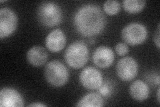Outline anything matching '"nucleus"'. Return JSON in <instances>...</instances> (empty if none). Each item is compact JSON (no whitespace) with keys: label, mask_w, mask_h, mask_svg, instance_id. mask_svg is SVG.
Returning <instances> with one entry per match:
<instances>
[{"label":"nucleus","mask_w":160,"mask_h":107,"mask_svg":"<svg viewBox=\"0 0 160 107\" xmlns=\"http://www.w3.org/2000/svg\"><path fill=\"white\" fill-rule=\"evenodd\" d=\"M89 58V49L83 41H76L70 44L64 55L66 63L75 69L83 67L88 63Z\"/></svg>","instance_id":"nucleus-3"},{"label":"nucleus","mask_w":160,"mask_h":107,"mask_svg":"<svg viewBox=\"0 0 160 107\" xmlns=\"http://www.w3.org/2000/svg\"><path fill=\"white\" fill-rule=\"evenodd\" d=\"M98 89L99 94H101L102 96H105V97H108V96H110L112 94V85L108 83H103Z\"/></svg>","instance_id":"nucleus-17"},{"label":"nucleus","mask_w":160,"mask_h":107,"mask_svg":"<svg viewBox=\"0 0 160 107\" xmlns=\"http://www.w3.org/2000/svg\"><path fill=\"white\" fill-rule=\"evenodd\" d=\"M37 17L39 22L43 26L53 28L62 23V9L56 3L43 2L38 8Z\"/></svg>","instance_id":"nucleus-2"},{"label":"nucleus","mask_w":160,"mask_h":107,"mask_svg":"<svg viewBox=\"0 0 160 107\" xmlns=\"http://www.w3.org/2000/svg\"><path fill=\"white\" fill-rule=\"evenodd\" d=\"M24 99L19 92L12 88H3L0 91V106L23 107Z\"/></svg>","instance_id":"nucleus-9"},{"label":"nucleus","mask_w":160,"mask_h":107,"mask_svg":"<svg viewBox=\"0 0 160 107\" xmlns=\"http://www.w3.org/2000/svg\"><path fill=\"white\" fill-rule=\"evenodd\" d=\"M48 54L43 47L35 45L30 48L27 52V60L28 62L36 67H39L46 63Z\"/></svg>","instance_id":"nucleus-12"},{"label":"nucleus","mask_w":160,"mask_h":107,"mask_svg":"<svg viewBox=\"0 0 160 107\" xmlns=\"http://www.w3.org/2000/svg\"><path fill=\"white\" fill-rule=\"evenodd\" d=\"M116 73L124 82H130L136 77L138 73V64L135 58L131 56L123 57L116 64Z\"/></svg>","instance_id":"nucleus-7"},{"label":"nucleus","mask_w":160,"mask_h":107,"mask_svg":"<svg viewBox=\"0 0 160 107\" xmlns=\"http://www.w3.org/2000/svg\"><path fill=\"white\" fill-rule=\"evenodd\" d=\"M115 54L113 50L106 45L98 47L93 53L92 60L95 65L100 68H107L114 62Z\"/></svg>","instance_id":"nucleus-10"},{"label":"nucleus","mask_w":160,"mask_h":107,"mask_svg":"<svg viewBox=\"0 0 160 107\" xmlns=\"http://www.w3.org/2000/svg\"><path fill=\"white\" fill-rule=\"evenodd\" d=\"M66 36L61 29L57 28L50 32L46 38V46L52 52L62 51L66 44Z\"/></svg>","instance_id":"nucleus-11"},{"label":"nucleus","mask_w":160,"mask_h":107,"mask_svg":"<svg viewBox=\"0 0 160 107\" xmlns=\"http://www.w3.org/2000/svg\"><path fill=\"white\" fill-rule=\"evenodd\" d=\"M78 107H102L104 106L102 96L96 93H91L84 95L76 104Z\"/></svg>","instance_id":"nucleus-14"},{"label":"nucleus","mask_w":160,"mask_h":107,"mask_svg":"<svg viewBox=\"0 0 160 107\" xmlns=\"http://www.w3.org/2000/svg\"><path fill=\"white\" fill-rule=\"evenodd\" d=\"M124 42L130 45L143 44L148 37V29L142 24L132 22L125 26L121 32Z\"/></svg>","instance_id":"nucleus-5"},{"label":"nucleus","mask_w":160,"mask_h":107,"mask_svg":"<svg viewBox=\"0 0 160 107\" xmlns=\"http://www.w3.org/2000/svg\"><path fill=\"white\" fill-rule=\"evenodd\" d=\"M18 24L17 14L12 9L3 8L0 9V38L3 40L16 31Z\"/></svg>","instance_id":"nucleus-6"},{"label":"nucleus","mask_w":160,"mask_h":107,"mask_svg":"<svg viewBox=\"0 0 160 107\" xmlns=\"http://www.w3.org/2000/svg\"><path fill=\"white\" fill-rule=\"evenodd\" d=\"M79 82L85 88L97 90L103 83V78L102 73L97 68L88 66L80 73Z\"/></svg>","instance_id":"nucleus-8"},{"label":"nucleus","mask_w":160,"mask_h":107,"mask_svg":"<svg viewBox=\"0 0 160 107\" xmlns=\"http://www.w3.org/2000/svg\"><path fill=\"white\" fill-rule=\"evenodd\" d=\"M29 106H33V107H43V106H47L46 104H44L43 103H33L30 104Z\"/></svg>","instance_id":"nucleus-20"},{"label":"nucleus","mask_w":160,"mask_h":107,"mask_svg":"<svg viewBox=\"0 0 160 107\" xmlns=\"http://www.w3.org/2000/svg\"><path fill=\"white\" fill-rule=\"evenodd\" d=\"M103 10L109 16L118 14L121 10V5L118 1L115 0H108L103 3Z\"/></svg>","instance_id":"nucleus-16"},{"label":"nucleus","mask_w":160,"mask_h":107,"mask_svg":"<svg viewBox=\"0 0 160 107\" xmlns=\"http://www.w3.org/2000/svg\"><path fill=\"white\" fill-rule=\"evenodd\" d=\"M159 92H160V89L159 88L158 90V93H157V99H158V103L159 104Z\"/></svg>","instance_id":"nucleus-21"},{"label":"nucleus","mask_w":160,"mask_h":107,"mask_svg":"<svg viewBox=\"0 0 160 107\" xmlns=\"http://www.w3.org/2000/svg\"><path fill=\"white\" fill-rule=\"evenodd\" d=\"M159 24H158V29H157V32H156L154 35V38H153V40H154V42L155 44L156 45V46L158 49H159L160 47V43H159V37H160V35H159Z\"/></svg>","instance_id":"nucleus-19"},{"label":"nucleus","mask_w":160,"mask_h":107,"mask_svg":"<svg viewBox=\"0 0 160 107\" xmlns=\"http://www.w3.org/2000/svg\"><path fill=\"white\" fill-rule=\"evenodd\" d=\"M115 50H116V52L118 55L120 56H123L126 55L129 51L128 44L123 42L118 43L116 45Z\"/></svg>","instance_id":"nucleus-18"},{"label":"nucleus","mask_w":160,"mask_h":107,"mask_svg":"<svg viewBox=\"0 0 160 107\" xmlns=\"http://www.w3.org/2000/svg\"><path fill=\"white\" fill-rule=\"evenodd\" d=\"M129 93L134 100L142 102L148 99L149 88L148 84L143 81L138 80L130 85Z\"/></svg>","instance_id":"nucleus-13"},{"label":"nucleus","mask_w":160,"mask_h":107,"mask_svg":"<svg viewBox=\"0 0 160 107\" xmlns=\"http://www.w3.org/2000/svg\"><path fill=\"white\" fill-rule=\"evenodd\" d=\"M78 32L85 37H93L102 33L106 19L100 8L94 4H86L79 8L73 17Z\"/></svg>","instance_id":"nucleus-1"},{"label":"nucleus","mask_w":160,"mask_h":107,"mask_svg":"<svg viewBox=\"0 0 160 107\" xmlns=\"http://www.w3.org/2000/svg\"><path fill=\"white\" fill-rule=\"evenodd\" d=\"M146 4V2L143 0H125L123 2L125 11L132 14L141 12Z\"/></svg>","instance_id":"nucleus-15"},{"label":"nucleus","mask_w":160,"mask_h":107,"mask_svg":"<svg viewBox=\"0 0 160 107\" xmlns=\"http://www.w3.org/2000/svg\"><path fill=\"white\" fill-rule=\"evenodd\" d=\"M44 75L47 82L54 87H62L69 80L68 70L62 62L57 60L49 62L45 67Z\"/></svg>","instance_id":"nucleus-4"}]
</instances>
